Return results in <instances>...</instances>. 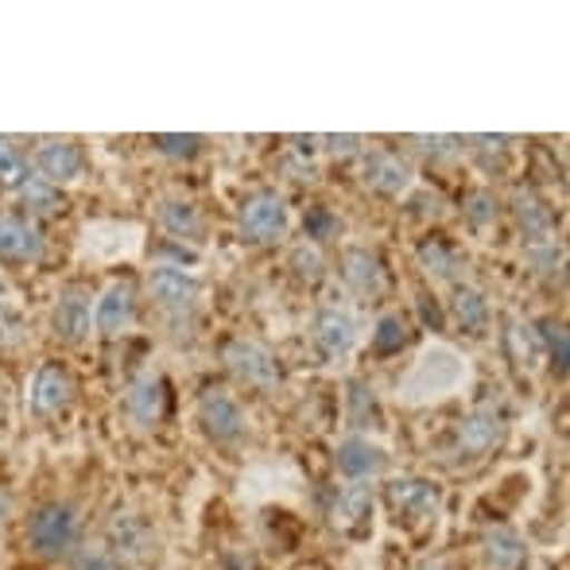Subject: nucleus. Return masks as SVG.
<instances>
[{
	"label": "nucleus",
	"mask_w": 570,
	"mask_h": 570,
	"mask_svg": "<svg viewBox=\"0 0 570 570\" xmlns=\"http://www.w3.org/2000/svg\"><path fill=\"white\" fill-rule=\"evenodd\" d=\"M148 295L156 303V311L164 315V323L171 326L175 338H190L198 318V279L190 272L175 268V264H159L148 272Z\"/></svg>",
	"instance_id": "nucleus-1"
},
{
	"label": "nucleus",
	"mask_w": 570,
	"mask_h": 570,
	"mask_svg": "<svg viewBox=\"0 0 570 570\" xmlns=\"http://www.w3.org/2000/svg\"><path fill=\"white\" fill-rule=\"evenodd\" d=\"M78 543V512L67 501H51L31 512L28 520V548L43 563H59Z\"/></svg>",
	"instance_id": "nucleus-2"
},
{
	"label": "nucleus",
	"mask_w": 570,
	"mask_h": 570,
	"mask_svg": "<svg viewBox=\"0 0 570 570\" xmlns=\"http://www.w3.org/2000/svg\"><path fill=\"white\" fill-rule=\"evenodd\" d=\"M292 229V214L276 187H261L240 203L237 233L245 245H279Z\"/></svg>",
	"instance_id": "nucleus-3"
},
{
	"label": "nucleus",
	"mask_w": 570,
	"mask_h": 570,
	"mask_svg": "<svg viewBox=\"0 0 570 570\" xmlns=\"http://www.w3.org/2000/svg\"><path fill=\"white\" fill-rule=\"evenodd\" d=\"M222 361L233 376H237L245 389L253 392H276L284 373H279V361L272 350H264L261 342H248V338H233L226 350H222Z\"/></svg>",
	"instance_id": "nucleus-4"
},
{
	"label": "nucleus",
	"mask_w": 570,
	"mask_h": 570,
	"mask_svg": "<svg viewBox=\"0 0 570 570\" xmlns=\"http://www.w3.org/2000/svg\"><path fill=\"white\" fill-rule=\"evenodd\" d=\"M384 501H389L396 524H431L439 512V485L423 478H396L384 485Z\"/></svg>",
	"instance_id": "nucleus-5"
},
{
	"label": "nucleus",
	"mask_w": 570,
	"mask_h": 570,
	"mask_svg": "<svg viewBox=\"0 0 570 570\" xmlns=\"http://www.w3.org/2000/svg\"><path fill=\"white\" fill-rule=\"evenodd\" d=\"M31 164H36V179H43L47 187L59 190L86 175V151L75 140H39Z\"/></svg>",
	"instance_id": "nucleus-6"
},
{
	"label": "nucleus",
	"mask_w": 570,
	"mask_h": 570,
	"mask_svg": "<svg viewBox=\"0 0 570 570\" xmlns=\"http://www.w3.org/2000/svg\"><path fill=\"white\" fill-rule=\"evenodd\" d=\"M90 299H94V295H90V287H86V284H67V287H62L59 303H55V311H51L55 338L67 342V345H78V342L90 338V331H94V303Z\"/></svg>",
	"instance_id": "nucleus-7"
},
{
	"label": "nucleus",
	"mask_w": 570,
	"mask_h": 570,
	"mask_svg": "<svg viewBox=\"0 0 570 570\" xmlns=\"http://www.w3.org/2000/svg\"><path fill=\"white\" fill-rule=\"evenodd\" d=\"M198 423H203V435L214 443H237L245 435V412H240L237 396L222 389H206L198 396Z\"/></svg>",
	"instance_id": "nucleus-8"
},
{
	"label": "nucleus",
	"mask_w": 570,
	"mask_h": 570,
	"mask_svg": "<svg viewBox=\"0 0 570 570\" xmlns=\"http://www.w3.org/2000/svg\"><path fill=\"white\" fill-rule=\"evenodd\" d=\"M334 465H338V473L350 485H365V481L381 478L389 470V451L368 435H350L334 451Z\"/></svg>",
	"instance_id": "nucleus-9"
},
{
	"label": "nucleus",
	"mask_w": 570,
	"mask_h": 570,
	"mask_svg": "<svg viewBox=\"0 0 570 570\" xmlns=\"http://www.w3.org/2000/svg\"><path fill=\"white\" fill-rule=\"evenodd\" d=\"M136 323V287L128 279H114L94 303V331L101 338H120Z\"/></svg>",
	"instance_id": "nucleus-10"
},
{
	"label": "nucleus",
	"mask_w": 570,
	"mask_h": 570,
	"mask_svg": "<svg viewBox=\"0 0 570 570\" xmlns=\"http://www.w3.org/2000/svg\"><path fill=\"white\" fill-rule=\"evenodd\" d=\"M415 183V171L400 151L392 148H368L365 151V187L376 190L384 198H400L407 195Z\"/></svg>",
	"instance_id": "nucleus-11"
},
{
	"label": "nucleus",
	"mask_w": 570,
	"mask_h": 570,
	"mask_svg": "<svg viewBox=\"0 0 570 570\" xmlns=\"http://www.w3.org/2000/svg\"><path fill=\"white\" fill-rule=\"evenodd\" d=\"M43 253V233L23 214H0V264L8 268H28Z\"/></svg>",
	"instance_id": "nucleus-12"
},
{
	"label": "nucleus",
	"mask_w": 570,
	"mask_h": 570,
	"mask_svg": "<svg viewBox=\"0 0 570 570\" xmlns=\"http://www.w3.org/2000/svg\"><path fill=\"white\" fill-rule=\"evenodd\" d=\"M504 431H509L504 415L497 412L493 404H481L458 423V451H465L470 458H481V454L493 451V446L504 443Z\"/></svg>",
	"instance_id": "nucleus-13"
},
{
	"label": "nucleus",
	"mask_w": 570,
	"mask_h": 570,
	"mask_svg": "<svg viewBox=\"0 0 570 570\" xmlns=\"http://www.w3.org/2000/svg\"><path fill=\"white\" fill-rule=\"evenodd\" d=\"M331 520L342 535L350 540H365L373 532V489L368 485H345L338 489L334 497V509H331Z\"/></svg>",
	"instance_id": "nucleus-14"
},
{
	"label": "nucleus",
	"mask_w": 570,
	"mask_h": 570,
	"mask_svg": "<svg viewBox=\"0 0 570 570\" xmlns=\"http://www.w3.org/2000/svg\"><path fill=\"white\" fill-rule=\"evenodd\" d=\"M342 276H345V284H350L353 292L368 295V299L384 295V287H389L384 261L376 256V248H368V245H350V248H345V253H342Z\"/></svg>",
	"instance_id": "nucleus-15"
},
{
	"label": "nucleus",
	"mask_w": 570,
	"mask_h": 570,
	"mask_svg": "<svg viewBox=\"0 0 570 570\" xmlns=\"http://www.w3.org/2000/svg\"><path fill=\"white\" fill-rule=\"evenodd\" d=\"M70 400H75V381H70L67 368L62 365L39 368L36 381H31V412H36L39 420H55V415L67 412Z\"/></svg>",
	"instance_id": "nucleus-16"
},
{
	"label": "nucleus",
	"mask_w": 570,
	"mask_h": 570,
	"mask_svg": "<svg viewBox=\"0 0 570 570\" xmlns=\"http://www.w3.org/2000/svg\"><path fill=\"white\" fill-rule=\"evenodd\" d=\"M156 222H159V229L175 240V245L195 248V245H203V237H206L203 210H198V206L190 203V198H183V195L164 198V203H159V210H156Z\"/></svg>",
	"instance_id": "nucleus-17"
},
{
	"label": "nucleus",
	"mask_w": 570,
	"mask_h": 570,
	"mask_svg": "<svg viewBox=\"0 0 570 570\" xmlns=\"http://www.w3.org/2000/svg\"><path fill=\"white\" fill-rule=\"evenodd\" d=\"M311 338L323 350V357H345L357 345V323H353L350 311L323 307L311 323Z\"/></svg>",
	"instance_id": "nucleus-18"
},
{
	"label": "nucleus",
	"mask_w": 570,
	"mask_h": 570,
	"mask_svg": "<svg viewBox=\"0 0 570 570\" xmlns=\"http://www.w3.org/2000/svg\"><path fill=\"white\" fill-rule=\"evenodd\" d=\"M164 404H167V392L156 373H144L140 381H132V389L125 392V415L140 431H151L164 420Z\"/></svg>",
	"instance_id": "nucleus-19"
},
{
	"label": "nucleus",
	"mask_w": 570,
	"mask_h": 570,
	"mask_svg": "<svg viewBox=\"0 0 570 570\" xmlns=\"http://www.w3.org/2000/svg\"><path fill=\"white\" fill-rule=\"evenodd\" d=\"M109 556H120V559H144L151 551V528L144 517H136V512H117V517H109Z\"/></svg>",
	"instance_id": "nucleus-20"
},
{
	"label": "nucleus",
	"mask_w": 570,
	"mask_h": 570,
	"mask_svg": "<svg viewBox=\"0 0 570 570\" xmlns=\"http://www.w3.org/2000/svg\"><path fill=\"white\" fill-rule=\"evenodd\" d=\"M512 214H517V226L524 233L528 245H548V240H556V218H551L548 203H543L535 190H517Z\"/></svg>",
	"instance_id": "nucleus-21"
},
{
	"label": "nucleus",
	"mask_w": 570,
	"mask_h": 570,
	"mask_svg": "<svg viewBox=\"0 0 570 570\" xmlns=\"http://www.w3.org/2000/svg\"><path fill=\"white\" fill-rule=\"evenodd\" d=\"M451 315H454V323L462 326L465 334H473V338H481V334L489 331V318H493V311H489V299L478 292V287H470V284H454V295H451Z\"/></svg>",
	"instance_id": "nucleus-22"
},
{
	"label": "nucleus",
	"mask_w": 570,
	"mask_h": 570,
	"mask_svg": "<svg viewBox=\"0 0 570 570\" xmlns=\"http://www.w3.org/2000/svg\"><path fill=\"white\" fill-rule=\"evenodd\" d=\"M481 556H485L489 570H520L528 563V548L512 528H493L481 543Z\"/></svg>",
	"instance_id": "nucleus-23"
},
{
	"label": "nucleus",
	"mask_w": 570,
	"mask_h": 570,
	"mask_svg": "<svg viewBox=\"0 0 570 570\" xmlns=\"http://www.w3.org/2000/svg\"><path fill=\"white\" fill-rule=\"evenodd\" d=\"M415 256H420V268L431 279H454L458 268H462V256H458V248L446 237H428L415 248Z\"/></svg>",
	"instance_id": "nucleus-24"
},
{
	"label": "nucleus",
	"mask_w": 570,
	"mask_h": 570,
	"mask_svg": "<svg viewBox=\"0 0 570 570\" xmlns=\"http://www.w3.org/2000/svg\"><path fill=\"white\" fill-rule=\"evenodd\" d=\"M407 334H412V323H407V315H400V311H384V315L376 318L368 345H373L376 357H396V353L407 345Z\"/></svg>",
	"instance_id": "nucleus-25"
},
{
	"label": "nucleus",
	"mask_w": 570,
	"mask_h": 570,
	"mask_svg": "<svg viewBox=\"0 0 570 570\" xmlns=\"http://www.w3.org/2000/svg\"><path fill=\"white\" fill-rule=\"evenodd\" d=\"M284 167H287L292 179L315 183L318 179V140H311V136H295V140H287Z\"/></svg>",
	"instance_id": "nucleus-26"
},
{
	"label": "nucleus",
	"mask_w": 570,
	"mask_h": 570,
	"mask_svg": "<svg viewBox=\"0 0 570 570\" xmlns=\"http://www.w3.org/2000/svg\"><path fill=\"white\" fill-rule=\"evenodd\" d=\"M16 195H20V203L28 214H55L59 210V190L47 187V183L36 179V175H28V179L16 187Z\"/></svg>",
	"instance_id": "nucleus-27"
},
{
	"label": "nucleus",
	"mask_w": 570,
	"mask_h": 570,
	"mask_svg": "<svg viewBox=\"0 0 570 570\" xmlns=\"http://www.w3.org/2000/svg\"><path fill=\"white\" fill-rule=\"evenodd\" d=\"M462 214H465V222H470V229L485 233L497 222V198H493V190H485V187L470 190V195H465V203H462Z\"/></svg>",
	"instance_id": "nucleus-28"
},
{
	"label": "nucleus",
	"mask_w": 570,
	"mask_h": 570,
	"mask_svg": "<svg viewBox=\"0 0 570 570\" xmlns=\"http://www.w3.org/2000/svg\"><path fill=\"white\" fill-rule=\"evenodd\" d=\"M504 350H509V357L517 361V365H532L535 361V331L528 323H509V331H504Z\"/></svg>",
	"instance_id": "nucleus-29"
},
{
	"label": "nucleus",
	"mask_w": 570,
	"mask_h": 570,
	"mask_svg": "<svg viewBox=\"0 0 570 570\" xmlns=\"http://www.w3.org/2000/svg\"><path fill=\"white\" fill-rule=\"evenodd\" d=\"M303 229H307L311 245H315V240L338 237V233H342V222H338V214H334L331 206H311V210L303 214Z\"/></svg>",
	"instance_id": "nucleus-30"
},
{
	"label": "nucleus",
	"mask_w": 570,
	"mask_h": 570,
	"mask_svg": "<svg viewBox=\"0 0 570 570\" xmlns=\"http://www.w3.org/2000/svg\"><path fill=\"white\" fill-rule=\"evenodd\" d=\"M28 179V167H23V156L12 140L0 136V187L4 190H16L20 183Z\"/></svg>",
	"instance_id": "nucleus-31"
},
{
	"label": "nucleus",
	"mask_w": 570,
	"mask_h": 570,
	"mask_svg": "<svg viewBox=\"0 0 570 570\" xmlns=\"http://www.w3.org/2000/svg\"><path fill=\"white\" fill-rule=\"evenodd\" d=\"M350 400L357 404V407L350 412V423H353V428H376V423H381V412H376L373 389H365L361 381H353V384H350Z\"/></svg>",
	"instance_id": "nucleus-32"
},
{
	"label": "nucleus",
	"mask_w": 570,
	"mask_h": 570,
	"mask_svg": "<svg viewBox=\"0 0 570 570\" xmlns=\"http://www.w3.org/2000/svg\"><path fill=\"white\" fill-rule=\"evenodd\" d=\"M535 342H543L548 345V353H551V368H556L559 376L567 373V331H563V323H540V331H535Z\"/></svg>",
	"instance_id": "nucleus-33"
},
{
	"label": "nucleus",
	"mask_w": 570,
	"mask_h": 570,
	"mask_svg": "<svg viewBox=\"0 0 570 570\" xmlns=\"http://www.w3.org/2000/svg\"><path fill=\"white\" fill-rule=\"evenodd\" d=\"M528 261H532V272H540V276L563 279V248H559L556 240H548V245H532L528 248Z\"/></svg>",
	"instance_id": "nucleus-34"
},
{
	"label": "nucleus",
	"mask_w": 570,
	"mask_h": 570,
	"mask_svg": "<svg viewBox=\"0 0 570 570\" xmlns=\"http://www.w3.org/2000/svg\"><path fill=\"white\" fill-rule=\"evenodd\" d=\"M292 272L303 279V284H318V279L326 276L323 272V256H318V248L315 245H295V253H292Z\"/></svg>",
	"instance_id": "nucleus-35"
},
{
	"label": "nucleus",
	"mask_w": 570,
	"mask_h": 570,
	"mask_svg": "<svg viewBox=\"0 0 570 570\" xmlns=\"http://www.w3.org/2000/svg\"><path fill=\"white\" fill-rule=\"evenodd\" d=\"M151 144H156V151H164V156H183V159L203 151V136H156Z\"/></svg>",
	"instance_id": "nucleus-36"
},
{
	"label": "nucleus",
	"mask_w": 570,
	"mask_h": 570,
	"mask_svg": "<svg viewBox=\"0 0 570 570\" xmlns=\"http://www.w3.org/2000/svg\"><path fill=\"white\" fill-rule=\"evenodd\" d=\"M70 570H120V563L109 556V548H82L75 556Z\"/></svg>",
	"instance_id": "nucleus-37"
},
{
	"label": "nucleus",
	"mask_w": 570,
	"mask_h": 570,
	"mask_svg": "<svg viewBox=\"0 0 570 570\" xmlns=\"http://www.w3.org/2000/svg\"><path fill=\"white\" fill-rule=\"evenodd\" d=\"M16 338H20V315H16L4 299H0V345H8Z\"/></svg>",
	"instance_id": "nucleus-38"
},
{
	"label": "nucleus",
	"mask_w": 570,
	"mask_h": 570,
	"mask_svg": "<svg viewBox=\"0 0 570 570\" xmlns=\"http://www.w3.org/2000/svg\"><path fill=\"white\" fill-rule=\"evenodd\" d=\"M326 144H331L334 156H357V151H365V148H361L357 136H331Z\"/></svg>",
	"instance_id": "nucleus-39"
},
{
	"label": "nucleus",
	"mask_w": 570,
	"mask_h": 570,
	"mask_svg": "<svg viewBox=\"0 0 570 570\" xmlns=\"http://www.w3.org/2000/svg\"><path fill=\"white\" fill-rule=\"evenodd\" d=\"M423 318H428V323H431V318H435V331H443V323H446L443 311H439L435 303H428V295H423Z\"/></svg>",
	"instance_id": "nucleus-40"
},
{
	"label": "nucleus",
	"mask_w": 570,
	"mask_h": 570,
	"mask_svg": "<svg viewBox=\"0 0 570 570\" xmlns=\"http://www.w3.org/2000/svg\"><path fill=\"white\" fill-rule=\"evenodd\" d=\"M226 570H256V567H253V559H245V556H229Z\"/></svg>",
	"instance_id": "nucleus-41"
},
{
	"label": "nucleus",
	"mask_w": 570,
	"mask_h": 570,
	"mask_svg": "<svg viewBox=\"0 0 570 570\" xmlns=\"http://www.w3.org/2000/svg\"><path fill=\"white\" fill-rule=\"evenodd\" d=\"M8 509H12V497H8L4 489H0V520L8 517Z\"/></svg>",
	"instance_id": "nucleus-42"
},
{
	"label": "nucleus",
	"mask_w": 570,
	"mask_h": 570,
	"mask_svg": "<svg viewBox=\"0 0 570 570\" xmlns=\"http://www.w3.org/2000/svg\"><path fill=\"white\" fill-rule=\"evenodd\" d=\"M415 570H446V567H443V563H420Z\"/></svg>",
	"instance_id": "nucleus-43"
}]
</instances>
